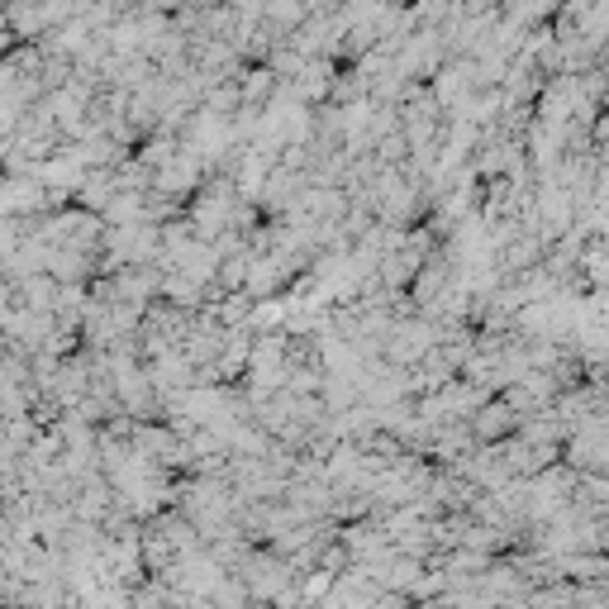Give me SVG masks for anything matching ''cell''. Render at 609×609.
Segmentation results:
<instances>
[{
  "mask_svg": "<svg viewBox=\"0 0 609 609\" xmlns=\"http://www.w3.org/2000/svg\"><path fill=\"white\" fill-rule=\"evenodd\" d=\"M271 15H277V20H295V15H301V0H277V5H271Z\"/></svg>",
  "mask_w": 609,
  "mask_h": 609,
  "instance_id": "cell-1",
  "label": "cell"
}]
</instances>
